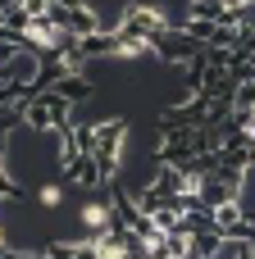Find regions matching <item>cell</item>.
Returning <instances> with one entry per match:
<instances>
[{
    "mask_svg": "<svg viewBox=\"0 0 255 259\" xmlns=\"http://www.w3.org/2000/svg\"><path fill=\"white\" fill-rule=\"evenodd\" d=\"M123 141H128V123L123 118H100L91 123V155L105 173V182L119 178V155H123Z\"/></svg>",
    "mask_w": 255,
    "mask_h": 259,
    "instance_id": "1",
    "label": "cell"
},
{
    "mask_svg": "<svg viewBox=\"0 0 255 259\" xmlns=\"http://www.w3.org/2000/svg\"><path fill=\"white\" fill-rule=\"evenodd\" d=\"M50 91H55V96H64V100H73V105H82V100H91V96H96V87H91V77H87V73H64Z\"/></svg>",
    "mask_w": 255,
    "mask_h": 259,
    "instance_id": "2",
    "label": "cell"
},
{
    "mask_svg": "<svg viewBox=\"0 0 255 259\" xmlns=\"http://www.w3.org/2000/svg\"><path fill=\"white\" fill-rule=\"evenodd\" d=\"M64 191H68L64 182H50V187H41V191H37L41 209H59V205H64Z\"/></svg>",
    "mask_w": 255,
    "mask_h": 259,
    "instance_id": "3",
    "label": "cell"
}]
</instances>
